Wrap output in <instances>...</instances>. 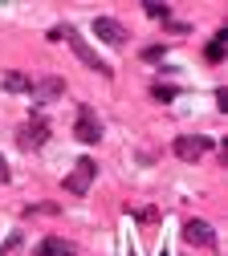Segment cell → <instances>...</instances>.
<instances>
[{"label": "cell", "mask_w": 228, "mask_h": 256, "mask_svg": "<svg viewBox=\"0 0 228 256\" xmlns=\"http://www.w3.org/2000/svg\"><path fill=\"white\" fill-rule=\"evenodd\" d=\"M5 90H9V94H29L33 82H29L21 70H9V74H5Z\"/></svg>", "instance_id": "30bf717a"}, {"label": "cell", "mask_w": 228, "mask_h": 256, "mask_svg": "<svg viewBox=\"0 0 228 256\" xmlns=\"http://www.w3.org/2000/svg\"><path fill=\"white\" fill-rule=\"evenodd\" d=\"M204 53H208V61H220V57L228 53V28H220V33L208 41V49H204Z\"/></svg>", "instance_id": "8fae6325"}, {"label": "cell", "mask_w": 228, "mask_h": 256, "mask_svg": "<svg viewBox=\"0 0 228 256\" xmlns=\"http://www.w3.org/2000/svg\"><path fill=\"white\" fill-rule=\"evenodd\" d=\"M17 244H21V232H13V236H9V240H5V244H0V256H5V252H13V248H17Z\"/></svg>", "instance_id": "2e32d148"}, {"label": "cell", "mask_w": 228, "mask_h": 256, "mask_svg": "<svg viewBox=\"0 0 228 256\" xmlns=\"http://www.w3.org/2000/svg\"><path fill=\"white\" fill-rule=\"evenodd\" d=\"M143 12H147V16H155V20H167V16H171V8H167V4H155V0H147Z\"/></svg>", "instance_id": "7c38bea8"}, {"label": "cell", "mask_w": 228, "mask_h": 256, "mask_svg": "<svg viewBox=\"0 0 228 256\" xmlns=\"http://www.w3.org/2000/svg\"><path fill=\"white\" fill-rule=\"evenodd\" d=\"M5 183H9V163L0 158V187H5Z\"/></svg>", "instance_id": "ac0fdd59"}, {"label": "cell", "mask_w": 228, "mask_h": 256, "mask_svg": "<svg viewBox=\"0 0 228 256\" xmlns=\"http://www.w3.org/2000/svg\"><path fill=\"white\" fill-rule=\"evenodd\" d=\"M25 216H57V208H53V204H29Z\"/></svg>", "instance_id": "4fadbf2b"}, {"label": "cell", "mask_w": 228, "mask_h": 256, "mask_svg": "<svg viewBox=\"0 0 228 256\" xmlns=\"http://www.w3.org/2000/svg\"><path fill=\"white\" fill-rule=\"evenodd\" d=\"M37 256H78V252H74V244H65V240H57V236H49V240H41V248H37Z\"/></svg>", "instance_id": "9c48e42d"}, {"label": "cell", "mask_w": 228, "mask_h": 256, "mask_svg": "<svg viewBox=\"0 0 228 256\" xmlns=\"http://www.w3.org/2000/svg\"><path fill=\"white\" fill-rule=\"evenodd\" d=\"M49 142V118L45 114H29V122L17 130V146L29 154V150H41Z\"/></svg>", "instance_id": "7a4b0ae2"}, {"label": "cell", "mask_w": 228, "mask_h": 256, "mask_svg": "<svg viewBox=\"0 0 228 256\" xmlns=\"http://www.w3.org/2000/svg\"><path fill=\"white\" fill-rule=\"evenodd\" d=\"M183 236L195 248H216V232H212V224H204V220H187L183 224Z\"/></svg>", "instance_id": "52a82bcc"}, {"label": "cell", "mask_w": 228, "mask_h": 256, "mask_svg": "<svg viewBox=\"0 0 228 256\" xmlns=\"http://www.w3.org/2000/svg\"><path fill=\"white\" fill-rule=\"evenodd\" d=\"M74 134H78V142L94 146L98 138H102V122H98L90 110H82V114H78V122H74Z\"/></svg>", "instance_id": "8992f818"}, {"label": "cell", "mask_w": 228, "mask_h": 256, "mask_svg": "<svg viewBox=\"0 0 228 256\" xmlns=\"http://www.w3.org/2000/svg\"><path fill=\"white\" fill-rule=\"evenodd\" d=\"M163 53H167V49H159V45H147V49H143V61H151V66H155V61H163Z\"/></svg>", "instance_id": "9a60e30c"}, {"label": "cell", "mask_w": 228, "mask_h": 256, "mask_svg": "<svg viewBox=\"0 0 228 256\" xmlns=\"http://www.w3.org/2000/svg\"><path fill=\"white\" fill-rule=\"evenodd\" d=\"M90 28H94V37H102L106 45H122L126 41V24H118L114 16H94Z\"/></svg>", "instance_id": "5b68a950"}, {"label": "cell", "mask_w": 228, "mask_h": 256, "mask_svg": "<svg viewBox=\"0 0 228 256\" xmlns=\"http://www.w3.org/2000/svg\"><path fill=\"white\" fill-rule=\"evenodd\" d=\"M33 94H37L41 102H53V98H61V94H65V82H61V78H45V82L33 86Z\"/></svg>", "instance_id": "ba28073f"}, {"label": "cell", "mask_w": 228, "mask_h": 256, "mask_svg": "<svg viewBox=\"0 0 228 256\" xmlns=\"http://www.w3.org/2000/svg\"><path fill=\"white\" fill-rule=\"evenodd\" d=\"M151 94H155V102H171L175 98V86H151Z\"/></svg>", "instance_id": "5bb4252c"}, {"label": "cell", "mask_w": 228, "mask_h": 256, "mask_svg": "<svg viewBox=\"0 0 228 256\" xmlns=\"http://www.w3.org/2000/svg\"><path fill=\"white\" fill-rule=\"evenodd\" d=\"M139 220H143V224H155V220H159V212H155V208H143V212H139Z\"/></svg>", "instance_id": "e0dca14e"}, {"label": "cell", "mask_w": 228, "mask_h": 256, "mask_svg": "<svg viewBox=\"0 0 228 256\" xmlns=\"http://www.w3.org/2000/svg\"><path fill=\"white\" fill-rule=\"evenodd\" d=\"M94 175H98L94 158H90V154H82V158H78V167L65 175V191H70V196H86L90 183H94Z\"/></svg>", "instance_id": "3957f363"}, {"label": "cell", "mask_w": 228, "mask_h": 256, "mask_svg": "<svg viewBox=\"0 0 228 256\" xmlns=\"http://www.w3.org/2000/svg\"><path fill=\"white\" fill-rule=\"evenodd\" d=\"M171 150L191 163V158H200L204 150H212V138H204V134H179V138L171 142Z\"/></svg>", "instance_id": "277c9868"}, {"label": "cell", "mask_w": 228, "mask_h": 256, "mask_svg": "<svg viewBox=\"0 0 228 256\" xmlns=\"http://www.w3.org/2000/svg\"><path fill=\"white\" fill-rule=\"evenodd\" d=\"M49 37H53V41H70V45H74V53H78V61H82V66H90L94 74H102V78H110V66H106V61H102V57H98V53H94V49L86 45V37L78 33L74 24H57V28H53Z\"/></svg>", "instance_id": "6da1fadb"}]
</instances>
